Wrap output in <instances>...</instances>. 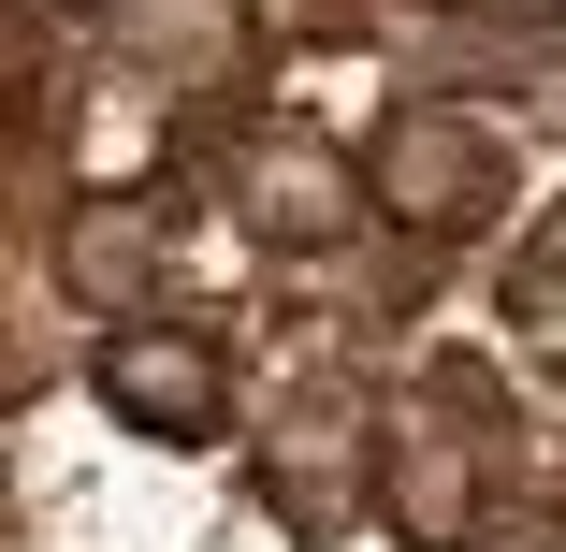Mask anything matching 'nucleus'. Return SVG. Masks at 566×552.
Returning <instances> with one entry per match:
<instances>
[{
    "instance_id": "4",
    "label": "nucleus",
    "mask_w": 566,
    "mask_h": 552,
    "mask_svg": "<svg viewBox=\"0 0 566 552\" xmlns=\"http://www.w3.org/2000/svg\"><path fill=\"white\" fill-rule=\"evenodd\" d=\"M233 189H248V233H276V248H334L349 218H378L364 160H319L305 132H262V146L233 160Z\"/></svg>"
},
{
    "instance_id": "1",
    "label": "nucleus",
    "mask_w": 566,
    "mask_h": 552,
    "mask_svg": "<svg viewBox=\"0 0 566 552\" xmlns=\"http://www.w3.org/2000/svg\"><path fill=\"white\" fill-rule=\"evenodd\" d=\"M494 451H509L494 378H480V364H421V378L392 393V421H378V509H392V538L465 552V538H480V480H494Z\"/></svg>"
},
{
    "instance_id": "6",
    "label": "nucleus",
    "mask_w": 566,
    "mask_h": 552,
    "mask_svg": "<svg viewBox=\"0 0 566 552\" xmlns=\"http://www.w3.org/2000/svg\"><path fill=\"white\" fill-rule=\"evenodd\" d=\"M146 233H160V218H132V204H87V218H73V248H59V277H73L87 305L146 320V305H132V291H146Z\"/></svg>"
},
{
    "instance_id": "3",
    "label": "nucleus",
    "mask_w": 566,
    "mask_h": 552,
    "mask_svg": "<svg viewBox=\"0 0 566 552\" xmlns=\"http://www.w3.org/2000/svg\"><path fill=\"white\" fill-rule=\"evenodd\" d=\"M87 378H102V407H117L132 436H175V451H203V436L233 421V364H218V335H175V320H117Z\"/></svg>"
},
{
    "instance_id": "2",
    "label": "nucleus",
    "mask_w": 566,
    "mask_h": 552,
    "mask_svg": "<svg viewBox=\"0 0 566 552\" xmlns=\"http://www.w3.org/2000/svg\"><path fill=\"white\" fill-rule=\"evenodd\" d=\"M364 189L407 233H494L509 218V132L465 117V102H392L378 146H364Z\"/></svg>"
},
{
    "instance_id": "7",
    "label": "nucleus",
    "mask_w": 566,
    "mask_h": 552,
    "mask_svg": "<svg viewBox=\"0 0 566 552\" xmlns=\"http://www.w3.org/2000/svg\"><path fill=\"white\" fill-rule=\"evenodd\" d=\"M509 320H523V335H537V350L566 364V218L509 248Z\"/></svg>"
},
{
    "instance_id": "5",
    "label": "nucleus",
    "mask_w": 566,
    "mask_h": 552,
    "mask_svg": "<svg viewBox=\"0 0 566 552\" xmlns=\"http://www.w3.org/2000/svg\"><path fill=\"white\" fill-rule=\"evenodd\" d=\"M102 44L160 87H233L248 73V0H102Z\"/></svg>"
}]
</instances>
